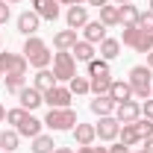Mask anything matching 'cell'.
Returning a JSON list of instances; mask_svg holds the SVG:
<instances>
[{
	"label": "cell",
	"mask_w": 153,
	"mask_h": 153,
	"mask_svg": "<svg viewBox=\"0 0 153 153\" xmlns=\"http://www.w3.org/2000/svg\"><path fill=\"white\" fill-rule=\"evenodd\" d=\"M85 65H88V76L109 74V62H106V59H91V62H85Z\"/></svg>",
	"instance_id": "cell-30"
},
{
	"label": "cell",
	"mask_w": 153,
	"mask_h": 153,
	"mask_svg": "<svg viewBox=\"0 0 153 153\" xmlns=\"http://www.w3.org/2000/svg\"><path fill=\"white\" fill-rule=\"evenodd\" d=\"M0 44H3V36H0Z\"/></svg>",
	"instance_id": "cell-49"
},
{
	"label": "cell",
	"mask_w": 153,
	"mask_h": 153,
	"mask_svg": "<svg viewBox=\"0 0 153 153\" xmlns=\"http://www.w3.org/2000/svg\"><path fill=\"white\" fill-rule=\"evenodd\" d=\"M144 153H153V135H150V138H144Z\"/></svg>",
	"instance_id": "cell-41"
},
{
	"label": "cell",
	"mask_w": 153,
	"mask_h": 153,
	"mask_svg": "<svg viewBox=\"0 0 153 153\" xmlns=\"http://www.w3.org/2000/svg\"><path fill=\"white\" fill-rule=\"evenodd\" d=\"M121 56V41L118 38H103L100 41V59H106V62H112V59H118Z\"/></svg>",
	"instance_id": "cell-21"
},
{
	"label": "cell",
	"mask_w": 153,
	"mask_h": 153,
	"mask_svg": "<svg viewBox=\"0 0 153 153\" xmlns=\"http://www.w3.org/2000/svg\"><path fill=\"white\" fill-rule=\"evenodd\" d=\"M76 153H106V147H91V144H85V147H79Z\"/></svg>",
	"instance_id": "cell-37"
},
{
	"label": "cell",
	"mask_w": 153,
	"mask_h": 153,
	"mask_svg": "<svg viewBox=\"0 0 153 153\" xmlns=\"http://www.w3.org/2000/svg\"><path fill=\"white\" fill-rule=\"evenodd\" d=\"M121 41H124L127 47L138 50V53H150V50H153V33H144L138 24H133V27H124Z\"/></svg>",
	"instance_id": "cell-3"
},
{
	"label": "cell",
	"mask_w": 153,
	"mask_h": 153,
	"mask_svg": "<svg viewBox=\"0 0 153 153\" xmlns=\"http://www.w3.org/2000/svg\"><path fill=\"white\" fill-rule=\"evenodd\" d=\"M0 76H3V71H0Z\"/></svg>",
	"instance_id": "cell-50"
},
{
	"label": "cell",
	"mask_w": 153,
	"mask_h": 153,
	"mask_svg": "<svg viewBox=\"0 0 153 153\" xmlns=\"http://www.w3.org/2000/svg\"><path fill=\"white\" fill-rule=\"evenodd\" d=\"M41 127H44V121H38L33 112H24V118L18 121V135H27V138H36V135H41Z\"/></svg>",
	"instance_id": "cell-11"
},
{
	"label": "cell",
	"mask_w": 153,
	"mask_h": 153,
	"mask_svg": "<svg viewBox=\"0 0 153 153\" xmlns=\"http://www.w3.org/2000/svg\"><path fill=\"white\" fill-rule=\"evenodd\" d=\"M94 44H88V41H85V38H82V41H76L74 47H71V56L76 59V62H91V59H94Z\"/></svg>",
	"instance_id": "cell-20"
},
{
	"label": "cell",
	"mask_w": 153,
	"mask_h": 153,
	"mask_svg": "<svg viewBox=\"0 0 153 153\" xmlns=\"http://www.w3.org/2000/svg\"><path fill=\"white\" fill-rule=\"evenodd\" d=\"M115 118H118V124H135L141 118V106L135 100H124L115 106Z\"/></svg>",
	"instance_id": "cell-9"
},
{
	"label": "cell",
	"mask_w": 153,
	"mask_h": 153,
	"mask_svg": "<svg viewBox=\"0 0 153 153\" xmlns=\"http://www.w3.org/2000/svg\"><path fill=\"white\" fill-rule=\"evenodd\" d=\"M118 141L127 144V147H135V144L141 141V135H138V130H135V124H124L121 133H118Z\"/></svg>",
	"instance_id": "cell-25"
},
{
	"label": "cell",
	"mask_w": 153,
	"mask_h": 153,
	"mask_svg": "<svg viewBox=\"0 0 153 153\" xmlns=\"http://www.w3.org/2000/svg\"><path fill=\"white\" fill-rule=\"evenodd\" d=\"M68 88H71V94H91V82H88V76H79V74L68 82Z\"/></svg>",
	"instance_id": "cell-29"
},
{
	"label": "cell",
	"mask_w": 153,
	"mask_h": 153,
	"mask_svg": "<svg viewBox=\"0 0 153 153\" xmlns=\"http://www.w3.org/2000/svg\"><path fill=\"white\" fill-rule=\"evenodd\" d=\"M153 71L147 68V65H135L133 71H130V88H133V97H138V100H147L153 91Z\"/></svg>",
	"instance_id": "cell-2"
},
{
	"label": "cell",
	"mask_w": 153,
	"mask_h": 153,
	"mask_svg": "<svg viewBox=\"0 0 153 153\" xmlns=\"http://www.w3.org/2000/svg\"><path fill=\"white\" fill-rule=\"evenodd\" d=\"M94 130H97V138H100V141H115L118 133H121V124H118L115 115H106V118H100L94 124Z\"/></svg>",
	"instance_id": "cell-8"
},
{
	"label": "cell",
	"mask_w": 153,
	"mask_h": 153,
	"mask_svg": "<svg viewBox=\"0 0 153 153\" xmlns=\"http://www.w3.org/2000/svg\"><path fill=\"white\" fill-rule=\"evenodd\" d=\"M71 133H74V138H76V144H79V147H85V144H94V138H97L94 124H76Z\"/></svg>",
	"instance_id": "cell-16"
},
{
	"label": "cell",
	"mask_w": 153,
	"mask_h": 153,
	"mask_svg": "<svg viewBox=\"0 0 153 153\" xmlns=\"http://www.w3.org/2000/svg\"><path fill=\"white\" fill-rule=\"evenodd\" d=\"M115 3H121V6H124V3H133V0H115Z\"/></svg>",
	"instance_id": "cell-45"
},
{
	"label": "cell",
	"mask_w": 153,
	"mask_h": 153,
	"mask_svg": "<svg viewBox=\"0 0 153 153\" xmlns=\"http://www.w3.org/2000/svg\"><path fill=\"white\" fill-rule=\"evenodd\" d=\"M147 68H150V71H153V50H150V53H147Z\"/></svg>",
	"instance_id": "cell-43"
},
{
	"label": "cell",
	"mask_w": 153,
	"mask_h": 153,
	"mask_svg": "<svg viewBox=\"0 0 153 153\" xmlns=\"http://www.w3.org/2000/svg\"><path fill=\"white\" fill-rule=\"evenodd\" d=\"M18 141H21V135H18L15 127H12V130H3V133H0V150L15 153V150H18Z\"/></svg>",
	"instance_id": "cell-23"
},
{
	"label": "cell",
	"mask_w": 153,
	"mask_h": 153,
	"mask_svg": "<svg viewBox=\"0 0 153 153\" xmlns=\"http://www.w3.org/2000/svg\"><path fill=\"white\" fill-rule=\"evenodd\" d=\"M27 68H30V62L24 53H3L0 50V71L3 76H27Z\"/></svg>",
	"instance_id": "cell-6"
},
{
	"label": "cell",
	"mask_w": 153,
	"mask_h": 153,
	"mask_svg": "<svg viewBox=\"0 0 153 153\" xmlns=\"http://www.w3.org/2000/svg\"><path fill=\"white\" fill-rule=\"evenodd\" d=\"M135 130H138V135H141V141L150 138V135H153V121H147V118L141 121V118H138V121H135Z\"/></svg>",
	"instance_id": "cell-31"
},
{
	"label": "cell",
	"mask_w": 153,
	"mask_h": 153,
	"mask_svg": "<svg viewBox=\"0 0 153 153\" xmlns=\"http://www.w3.org/2000/svg\"><path fill=\"white\" fill-rule=\"evenodd\" d=\"M0 153H6V150H0Z\"/></svg>",
	"instance_id": "cell-52"
},
{
	"label": "cell",
	"mask_w": 153,
	"mask_h": 153,
	"mask_svg": "<svg viewBox=\"0 0 153 153\" xmlns=\"http://www.w3.org/2000/svg\"><path fill=\"white\" fill-rule=\"evenodd\" d=\"M9 15H12V12H9V3H6V0H0V24H6Z\"/></svg>",
	"instance_id": "cell-36"
},
{
	"label": "cell",
	"mask_w": 153,
	"mask_h": 153,
	"mask_svg": "<svg viewBox=\"0 0 153 153\" xmlns=\"http://www.w3.org/2000/svg\"><path fill=\"white\" fill-rule=\"evenodd\" d=\"M24 56H27V62L33 65V68H50V62H53V53H50V47L41 41L38 36H27V41H24Z\"/></svg>",
	"instance_id": "cell-1"
},
{
	"label": "cell",
	"mask_w": 153,
	"mask_h": 153,
	"mask_svg": "<svg viewBox=\"0 0 153 153\" xmlns=\"http://www.w3.org/2000/svg\"><path fill=\"white\" fill-rule=\"evenodd\" d=\"M109 153H130V147H127V144H121V141H118V144H112V147H109Z\"/></svg>",
	"instance_id": "cell-38"
},
{
	"label": "cell",
	"mask_w": 153,
	"mask_h": 153,
	"mask_svg": "<svg viewBox=\"0 0 153 153\" xmlns=\"http://www.w3.org/2000/svg\"><path fill=\"white\" fill-rule=\"evenodd\" d=\"M71 100H74L71 88H68V85H59V82L50 88V91H44V103H47L50 109H68Z\"/></svg>",
	"instance_id": "cell-7"
},
{
	"label": "cell",
	"mask_w": 153,
	"mask_h": 153,
	"mask_svg": "<svg viewBox=\"0 0 153 153\" xmlns=\"http://www.w3.org/2000/svg\"><path fill=\"white\" fill-rule=\"evenodd\" d=\"M109 97H112L115 103L133 100V88H130V82H127V79H112V85H109Z\"/></svg>",
	"instance_id": "cell-17"
},
{
	"label": "cell",
	"mask_w": 153,
	"mask_h": 153,
	"mask_svg": "<svg viewBox=\"0 0 153 153\" xmlns=\"http://www.w3.org/2000/svg\"><path fill=\"white\" fill-rule=\"evenodd\" d=\"M6 3H9V6H15V3H21V0H6Z\"/></svg>",
	"instance_id": "cell-46"
},
{
	"label": "cell",
	"mask_w": 153,
	"mask_h": 153,
	"mask_svg": "<svg viewBox=\"0 0 153 153\" xmlns=\"http://www.w3.org/2000/svg\"><path fill=\"white\" fill-rule=\"evenodd\" d=\"M33 85H36L41 94H44V91H50V88L56 85V76H53V71H50V68H41V71L36 74V79H33Z\"/></svg>",
	"instance_id": "cell-22"
},
{
	"label": "cell",
	"mask_w": 153,
	"mask_h": 153,
	"mask_svg": "<svg viewBox=\"0 0 153 153\" xmlns=\"http://www.w3.org/2000/svg\"><path fill=\"white\" fill-rule=\"evenodd\" d=\"M24 112H27V109H21V106H15V109H9V112H6V121H9L12 127H18V121L24 118Z\"/></svg>",
	"instance_id": "cell-34"
},
{
	"label": "cell",
	"mask_w": 153,
	"mask_h": 153,
	"mask_svg": "<svg viewBox=\"0 0 153 153\" xmlns=\"http://www.w3.org/2000/svg\"><path fill=\"white\" fill-rule=\"evenodd\" d=\"M24 79H27V76H6V91L18 94L21 88H24Z\"/></svg>",
	"instance_id": "cell-32"
},
{
	"label": "cell",
	"mask_w": 153,
	"mask_h": 153,
	"mask_svg": "<svg viewBox=\"0 0 153 153\" xmlns=\"http://www.w3.org/2000/svg\"><path fill=\"white\" fill-rule=\"evenodd\" d=\"M150 97H153V91H150Z\"/></svg>",
	"instance_id": "cell-53"
},
{
	"label": "cell",
	"mask_w": 153,
	"mask_h": 153,
	"mask_svg": "<svg viewBox=\"0 0 153 153\" xmlns=\"http://www.w3.org/2000/svg\"><path fill=\"white\" fill-rule=\"evenodd\" d=\"M138 27H141L144 33H153V12H150V9L138 15Z\"/></svg>",
	"instance_id": "cell-33"
},
{
	"label": "cell",
	"mask_w": 153,
	"mask_h": 153,
	"mask_svg": "<svg viewBox=\"0 0 153 153\" xmlns=\"http://www.w3.org/2000/svg\"><path fill=\"white\" fill-rule=\"evenodd\" d=\"M147 9H150V12H153V0H147Z\"/></svg>",
	"instance_id": "cell-47"
},
{
	"label": "cell",
	"mask_w": 153,
	"mask_h": 153,
	"mask_svg": "<svg viewBox=\"0 0 153 153\" xmlns=\"http://www.w3.org/2000/svg\"><path fill=\"white\" fill-rule=\"evenodd\" d=\"M121 9V24L124 27H133V24H138V6H133V3H124V6H118Z\"/></svg>",
	"instance_id": "cell-27"
},
{
	"label": "cell",
	"mask_w": 153,
	"mask_h": 153,
	"mask_svg": "<svg viewBox=\"0 0 153 153\" xmlns=\"http://www.w3.org/2000/svg\"><path fill=\"white\" fill-rule=\"evenodd\" d=\"M76 41H79L76 38V30H59L56 36H53V47L56 50H71Z\"/></svg>",
	"instance_id": "cell-19"
},
{
	"label": "cell",
	"mask_w": 153,
	"mask_h": 153,
	"mask_svg": "<svg viewBox=\"0 0 153 153\" xmlns=\"http://www.w3.org/2000/svg\"><path fill=\"white\" fill-rule=\"evenodd\" d=\"M18 100H21V109L33 112V109H38V106L44 103V94L38 91L36 85H24V88L18 91Z\"/></svg>",
	"instance_id": "cell-10"
},
{
	"label": "cell",
	"mask_w": 153,
	"mask_h": 153,
	"mask_svg": "<svg viewBox=\"0 0 153 153\" xmlns=\"http://www.w3.org/2000/svg\"><path fill=\"white\" fill-rule=\"evenodd\" d=\"M85 3H88V6H97V9H103V6H106L109 0H85Z\"/></svg>",
	"instance_id": "cell-40"
},
{
	"label": "cell",
	"mask_w": 153,
	"mask_h": 153,
	"mask_svg": "<svg viewBox=\"0 0 153 153\" xmlns=\"http://www.w3.org/2000/svg\"><path fill=\"white\" fill-rule=\"evenodd\" d=\"M6 121V109H3V103H0V124Z\"/></svg>",
	"instance_id": "cell-44"
},
{
	"label": "cell",
	"mask_w": 153,
	"mask_h": 153,
	"mask_svg": "<svg viewBox=\"0 0 153 153\" xmlns=\"http://www.w3.org/2000/svg\"><path fill=\"white\" fill-rule=\"evenodd\" d=\"M115 106H118V103H115L109 94H100V97H94V100L88 103V109H91L94 115H100V118H106V115H115Z\"/></svg>",
	"instance_id": "cell-15"
},
{
	"label": "cell",
	"mask_w": 153,
	"mask_h": 153,
	"mask_svg": "<svg viewBox=\"0 0 153 153\" xmlns=\"http://www.w3.org/2000/svg\"><path fill=\"white\" fill-rule=\"evenodd\" d=\"M65 21H68V30H82L88 24V9L85 6H68Z\"/></svg>",
	"instance_id": "cell-13"
},
{
	"label": "cell",
	"mask_w": 153,
	"mask_h": 153,
	"mask_svg": "<svg viewBox=\"0 0 153 153\" xmlns=\"http://www.w3.org/2000/svg\"><path fill=\"white\" fill-rule=\"evenodd\" d=\"M141 115H144L147 121H153V97H147V100L141 103Z\"/></svg>",
	"instance_id": "cell-35"
},
{
	"label": "cell",
	"mask_w": 153,
	"mask_h": 153,
	"mask_svg": "<svg viewBox=\"0 0 153 153\" xmlns=\"http://www.w3.org/2000/svg\"><path fill=\"white\" fill-rule=\"evenodd\" d=\"M100 24H103L106 30H109V27H118V24H121V9L106 3V6L100 9Z\"/></svg>",
	"instance_id": "cell-24"
},
{
	"label": "cell",
	"mask_w": 153,
	"mask_h": 153,
	"mask_svg": "<svg viewBox=\"0 0 153 153\" xmlns=\"http://www.w3.org/2000/svg\"><path fill=\"white\" fill-rule=\"evenodd\" d=\"M82 38H85L88 44H100V41L106 38V27H103L100 21H88V24L82 27Z\"/></svg>",
	"instance_id": "cell-18"
},
{
	"label": "cell",
	"mask_w": 153,
	"mask_h": 153,
	"mask_svg": "<svg viewBox=\"0 0 153 153\" xmlns=\"http://www.w3.org/2000/svg\"><path fill=\"white\" fill-rule=\"evenodd\" d=\"M85 0H59V6H82Z\"/></svg>",
	"instance_id": "cell-39"
},
{
	"label": "cell",
	"mask_w": 153,
	"mask_h": 153,
	"mask_svg": "<svg viewBox=\"0 0 153 153\" xmlns=\"http://www.w3.org/2000/svg\"><path fill=\"white\" fill-rule=\"evenodd\" d=\"M130 153H144V150H130Z\"/></svg>",
	"instance_id": "cell-48"
},
{
	"label": "cell",
	"mask_w": 153,
	"mask_h": 153,
	"mask_svg": "<svg viewBox=\"0 0 153 153\" xmlns=\"http://www.w3.org/2000/svg\"><path fill=\"white\" fill-rule=\"evenodd\" d=\"M30 150L33 153H53L56 150V144H53V138H50V135H36V138H33V147H30Z\"/></svg>",
	"instance_id": "cell-28"
},
{
	"label": "cell",
	"mask_w": 153,
	"mask_h": 153,
	"mask_svg": "<svg viewBox=\"0 0 153 153\" xmlns=\"http://www.w3.org/2000/svg\"><path fill=\"white\" fill-rule=\"evenodd\" d=\"M53 76H56V82H71L76 76V59L71 56V50L53 53Z\"/></svg>",
	"instance_id": "cell-4"
},
{
	"label": "cell",
	"mask_w": 153,
	"mask_h": 153,
	"mask_svg": "<svg viewBox=\"0 0 153 153\" xmlns=\"http://www.w3.org/2000/svg\"><path fill=\"white\" fill-rule=\"evenodd\" d=\"M91 94L100 97V94H109V85H112V76L109 74H100V76H91Z\"/></svg>",
	"instance_id": "cell-26"
},
{
	"label": "cell",
	"mask_w": 153,
	"mask_h": 153,
	"mask_svg": "<svg viewBox=\"0 0 153 153\" xmlns=\"http://www.w3.org/2000/svg\"><path fill=\"white\" fill-rule=\"evenodd\" d=\"M106 153H109V147H106Z\"/></svg>",
	"instance_id": "cell-51"
},
{
	"label": "cell",
	"mask_w": 153,
	"mask_h": 153,
	"mask_svg": "<svg viewBox=\"0 0 153 153\" xmlns=\"http://www.w3.org/2000/svg\"><path fill=\"white\" fill-rule=\"evenodd\" d=\"M38 24H41V18H38L36 12H21L18 15V33L21 36H36Z\"/></svg>",
	"instance_id": "cell-14"
},
{
	"label": "cell",
	"mask_w": 153,
	"mask_h": 153,
	"mask_svg": "<svg viewBox=\"0 0 153 153\" xmlns=\"http://www.w3.org/2000/svg\"><path fill=\"white\" fill-rule=\"evenodd\" d=\"M33 12L44 21H56L59 18V0H33Z\"/></svg>",
	"instance_id": "cell-12"
},
{
	"label": "cell",
	"mask_w": 153,
	"mask_h": 153,
	"mask_svg": "<svg viewBox=\"0 0 153 153\" xmlns=\"http://www.w3.org/2000/svg\"><path fill=\"white\" fill-rule=\"evenodd\" d=\"M76 124V112L68 106V109H50L47 118H44V127H50V130H56V133H68V130H74Z\"/></svg>",
	"instance_id": "cell-5"
},
{
	"label": "cell",
	"mask_w": 153,
	"mask_h": 153,
	"mask_svg": "<svg viewBox=\"0 0 153 153\" xmlns=\"http://www.w3.org/2000/svg\"><path fill=\"white\" fill-rule=\"evenodd\" d=\"M53 153H74V150H71V147H59V144H56V150H53Z\"/></svg>",
	"instance_id": "cell-42"
}]
</instances>
